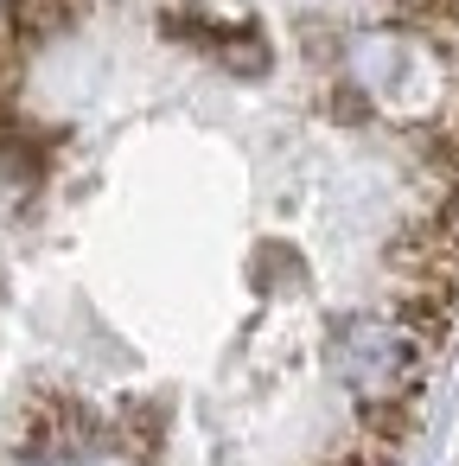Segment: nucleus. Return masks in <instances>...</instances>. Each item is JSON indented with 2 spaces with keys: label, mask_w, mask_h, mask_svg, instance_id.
Returning <instances> with one entry per match:
<instances>
[{
  "label": "nucleus",
  "mask_w": 459,
  "mask_h": 466,
  "mask_svg": "<svg viewBox=\"0 0 459 466\" xmlns=\"http://www.w3.org/2000/svg\"><path fill=\"white\" fill-rule=\"evenodd\" d=\"M459 345V0H0V466H402Z\"/></svg>",
  "instance_id": "f257e3e1"
}]
</instances>
